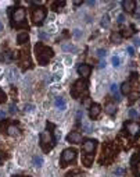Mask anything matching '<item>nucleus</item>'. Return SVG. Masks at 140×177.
<instances>
[{"instance_id": "38", "label": "nucleus", "mask_w": 140, "mask_h": 177, "mask_svg": "<svg viewBox=\"0 0 140 177\" xmlns=\"http://www.w3.org/2000/svg\"><path fill=\"white\" fill-rule=\"evenodd\" d=\"M4 114H6V113L3 112V110H0V118H3V117H4Z\"/></svg>"}, {"instance_id": "30", "label": "nucleus", "mask_w": 140, "mask_h": 177, "mask_svg": "<svg viewBox=\"0 0 140 177\" xmlns=\"http://www.w3.org/2000/svg\"><path fill=\"white\" fill-rule=\"evenodd\" d=\"M128 114H129L130 118H136V117H137V113H136V110H133V109H130Z\"/></svg>"}, {"instance_id": "26", "label": "nucleus", "mask_w": 140, "mask_h": 177, "mask_svg": "<svg viewBox=\"0 0 140 177\" xmlns=\"http://www.w3.org/2000/svg\"><path fill=\"white\" fill-rule=\"evenodd\" d=\"M124 173H125V170L122 169V167H117V169L114 170V176H115V177H121L122 174H124Z\"/></svg>"}, {"instance_id": "2", "label": "nucleus", "mask_w": 140, "mask_h": 177, "mask_svg": "<svg viewBox=\"0 0 140 177\" xmlns=\"http://www.w3.org/2000/svg\"><path fill=\"white\" fill-rule=\"evenodd\" d=\"M36 56L40 61V64L46 66L47 61L53 57V50L50 48H45V46L39 45V46H36Z\"/></svg>"}, {"instance_id": "39", "label": "nucleus", "mask_w": 140, "mask_h": 177, "mask_svg": "<svg viewBox=\"0 0 140 177\" xmlns=\"http://www.w3.org/2000/svg\"><path fill=\"white\" fill-rule=\"evenodd\" d=\"M136 113H137V116H139V117H140V106L137 107V109H136Z\"/></svg>"}, {"instance_id": "41", "label": "nucleus", "mask_w": 140, "mask_h": 177, "mask_svg": "<svg viewBox=\"0 0 140 177\" xmlns=\"http://www.w3.org/2000/svg\"><path fill=\"white\" fill-rule=\"evenodd\" d=\"M1 29H3V24L0 22V31H1Z\"/></svg>"}, {"instance_id": "9", "label": "nucleus", "mask_w": 140, "mask_h": 177, "mask_svg": "<svg viewBox=\"0 0 140 177\" xmlns=\"http://www.w3.org/2000/svg\"><path fill=\"white\" fill-rule=\"evenodd\" d=\"M67 141L69 144H79L82 141V134L78 133V131H72L67 135Z\"/></svg>"}, {"instance_id": "35", "label": "nucleus", "mask_w": 140, "mask_h": 177, "mask_svg": "<svg viewBox=\"0 0 140 177\" xmlns=\"http://www.w3.org/2000/svg\"><path fill=\"white\" fill-rule=\"evenodd\" d=\"M64 4H65L64 1H61V3H56V7H57V9H56V11H60V9H58V7H64Z\"/></svg>"}, {"instance_id": "7", "label": "nucleus", "mask_w": 140, "mask_h": 177, "mask_svg": "<svg viewBox=\"0 0 140 177\" xmlns=\"http://www.w3.org/2000/svg\"><path fill=\"white\" fill-rule=\"evenodd\" d=\"M11 18H13V22H14V24H21V22H24V20H25V10H24L22 7H17L16 11L13 13Z\"/></svg>"}, {"instance_id": "8", "label": "nucleus", "mask_w": 140, "mask_h": 177, "mask_svg": "<svg viewBox=\"0 0 140 177\" xmlns=\"http://www.w3.org/2000/svg\"><path fill=\"white\" fill-rule=\"evenodd\" d=\"M125 127H126V131H128L130 135H135V137H139L140 135V124L139 123L129 121V123L125 124Z\"/></svg>"}, {"instance_id": "19", "label": "nucleus", "mask_w": 140, "mask_h": 177, "mask_svg": "<svg viewBox=\"0 0 140 177\" xmlns=\"http://www.w3.org/2000/svg\"><path fill=\"white\" fill-rule=\"evenodd\" d=\"M33 166L35 167H42L43 166V158L40 155H35L33 156Z\"/></svg>"}, {"instance_id": "4", "label": "nucleus", "mask_w": 140, "mask_h": 177, "mask_svg": "<svg viewBox=\"0 0 140 177\" xmlns=\"http://www.w3.org/2000/svg\"><path fill=\"white\" fill-rule=\"evenodd\" d=\"M76 155H78L76 149H74V148H68V149H65L61 155V166L65 167L67 165H69L71 162H74L75 159H76Z\"/></svg>"}, {"instance_id": "33", "label": "nucleus", "mask_w": 140, "mask_h": 177, "mask_svg": "<svg viewBox=\"0 0 140 177\" xmlns=\"http://www.w3.org/2000/svg\"><path fill=\"white\" fill-rule=\"evenodd\" d=\"M128 53H129L130 56H133V54H135V49L132 48V46H128Z\"/></svg>"}, {"instance_id": "15", "label": "nucleus", "mask_w": 140, "mask_h": 177, "mask_svg": "<svg viewBox=\"0 0 140 177\" xmlns=\"http://www.w3.org/2000/svg\"><path fill=\"white\" fill-rule=\"evenodd\" d=\"M133 34H135V28L132 27V25H129V27L122 28V32H121V35H122V38H130Z\"/></svg>"}, {"instance_id": "17", "label": "nucleus", "mask_w": 140, "mask_h": 177, "mask_svg": "<svg viewBox=\"0 0 140 177\" xmlns=\"http://www.w3.org/2000/svg\"><path fill=\"white\" fill-rule=\"evenodd\" d=\"M7 134L13 135V137H16V135L20 134V128H18L17 126H14V124H11V126H8V127H7Z\"/></svg>"}, {"instance_id": "14", "label": "nucleus", "mask_w": 140, "mask_h": 177, "mask_svg": "<svg viewBox=\"0 0 140 177\" xmlns=\"http://www.w3.org/2000/svg\"><path fill=\"white\" fill-rule=\"evenodd\" d=\"M104 110H105V113H107V114H110V116H114L118 109H117V106H115V103L108 102L105 106H104Z\"/></svg>"}, {"instance_id": "12", "label": "nucleus", "mask_w": 140, "mask_h": 177, "mask_svg": "<svg viewBox=\"0 0 140 177\" xmlns=\"http://www.w3.org/2000/svg\"><path fill=\"white\" fill-rule=\"evenodd\" d=\"M122 7L126 13H133L136 9V3L132 0H125V1H122Z\"/></svg>"}, {"instance_id": "6", "label": "nucleus", "mask_w": 140, "mask_h": 177, "mask_svg": "<svg viewBox=\"0 0 140 177\" xmlns=\"http://www.w3.org/2000/svg\"><path fill=\"white\" fill-rule=\"evenodd\" d=\"M32 17H33V22H35L36 25H40V24H43V20L46 18V10H45L43 7H36V9L33 10Z\"/></svg>"}, {"instance_id": "29", "label": "nucleus", "mask_w": 140, "mask_h": 177, "mask_svg": "<svg viewBox=\"0 0 140 177\" xmlns=\"http://www.w3.org/2000/svg\"><path fill=\"white\" fill-rule=\"evenodd\" d=\"M76 174H81V172H79V170H75V172H69V173H67V177H79V176H76Z\"/></svg>"}, {"instance_id": "1", "label": "nucleus", "mask_w": 140, "mask_h": 177, "mask_svg": "<svg viewBox=\"0 0 140 177\" xmlns=\"http://www.w3.org/2000/svg\"><path fill=\"white\" fill-rule=\"evenodd\" d=\"M97 148V141L96 140H86L83 142L82 151L85 152V165L90 166V162L93 159V153Z\"/></svg>"}, {"instance_id": "34", "label": "nucleus", "mask_w": 140, "mask_h": 177, "mask_svg": "<svg viewBox=\"0 0 140 177\" xmlns=\"http://www.w3.org/2000/svg\"><path fill=\"white\" fill-rule=\"evenodd\" d=\"M74 35H75V38H81V35H82V34H81V29H75V31H74Z\"/></svg>"}, {"instance_id": "31", "label": "nucleus", "mask_w": 140, "mask_h": 177, "mask_svg": "<svg viewBox=\"0 0 140 177\" xmlns=\"http://www.w3.org/2000/svg\"><path fill=\"white\" fill-rule=\"evenodd\" d=\"M117 21L119 22V24H124V22H125V16H124V14H119V16H118V20H117Z\"/></svg>"}, {"instance_id": "32", "label": "nucleus", "mask_w": 140, "mask_h": 177, "mask_svg": "<svg viewBox=\"0 0 140 177\" xmlns=\"http://www.w3.org/2000/svg\"><path fill=\"white\" fill-rule=\"evenodd\" d=\"M10 113H11V114L17 113V106H16V105H10Z\"/></svg>"}, {"instance_id": "40", "label": "nucleus", "mask_w": 140, "mask_h": 177, "mask_svg": "<svg viewBox=\"0 0 140 177\" xmlns=\"http://www.w3.org/2000/svg\"><path fill=\"white\" fill-rule=\"evenodd\" d=\"M88 6H94V1H88Z\"/></svg>"}, {"instance_id": "28", "label": "nucleus", "mask_w": 140, "mask_h": 177, "mask_svg": "<svg viewBox=\"0 0 140 177\" xmlns=\"http://www.w3.org/2000/svg\"><path fill=\"white\" fill-rule=\"evenodd\" d=\"M105 54H107V50H105V49H99V50H97V56H99V57H104Z\"/></svg>"}, {"instance_id": "18", "label": "nucleus", "mask_w": 140, "mask_h": 177, "mask_svg": "<svg viewBox=\"0 0 140 177\" xmlns=\"http://www.w3.org/2000/svg\"><path fill=\"white\" fill-rule=\"evenodd\" d=\"M132 159H137V163H133L132 166H133V169H135V173L137 174V176H140V152L137 153V155H135Z\"/></svg>"}, {"instance_id": "21", "label": "nucleus", "mask_w": 140, "mask_h": 177, "mask_svg": "<svg viewBox=\"0 0 140 177\" xmlns=\"http://www.w3.org/2000/svg\"><path fill=\"white\" fill-rule=\"evenodd\" d=\"M62 50L64 52H76V48L74 45H71V43H64L62 45Z\"/></svg>"}, {"instance_id": "11", "label": "nucleus", "mask_w": 140, "mask_h": 177, "mask_svg": "<svg viewBox=\"0 0 140 177\" xmlns=\"http://www.w3.org/2000/svg\"><path fill=\"white\" fill-rule=\"evenodd\" d=\"M100 112H101V107H100V105H97V103H93V105L90 106V110H89V116H90V118H96V117H99Z\"/></svg>"}, {"instance_id": "24", "label": "nucleus", "mask_w": 140, "mask_h": 177, "mask_svg": "<svg viewBox=\"0 0 140 177\" xmlns=\"http://www.w3.org/2000/svg\"><path fill=\"white\" fill-rule=\"evenodd\" d=\"M101 27H104V28H108L110 27V18H108V16H104L103 17V20H101Z\"/></svg>"}, {"instance_id": "16", "label": "nucleus", "mask_w": 140, "mask_h": 177, "mask_svg": "<svg viewBox=\"0 0 140 177\" xmlns=\"http://www.w3.org/2000/svg\"><path fill=\"white\" fill-rule=\"evenodd\" d=\"M121 92H122L124 95H129L130 92H132V85H130L129 81H125L124 84L121 85Z\"/></svg>"}, {"instance_id": "36", "label": "nucleus", "mask_w": 140, "mask_h": 177, "mask_svg": "<svg viewBox=\"0 0 140 177\" xmlns=\"http://www.w3.org/2000/svg\"><path fill=\"white\" fill-rule=\"evenodd\" d=\"M103 67H105V61H103V60H101V61L99 63V69H103Z\"/></svg>"}, {"instance_id": "37", "label": "nucleus", "mask_w": 140, "mask_h": 177, "mask_svg": "<svg viewBox=\"0 0 140 177\" xmlns=\"http://www.w3.org/2000/svg\"><path fill=\"white\" fill-rule=\"evenodd\" d=\"M39 36H40L42 39H45V38H47V35L45 32H39Z\"/></svg>"}, {"instance_id": "3", "label": "nucleus", "mask_w": 140, "mask_h": 177, "mask_svg": "<svg viewBox=\"0 0 140 177\" xmlns=\"http://www.w3.org/2000/svg\"><path fill=\"white\" fill-rule=\"evenodd\" d=\"M40 142H42L43 149L47 152V151H50L53 146H54V144H56V138H53L52 137V133L43 131V133H40Z\"/></svg>"}, {"instance_id": "20", "label": "nucleus", "mask_w": 140, "mask_h": 177, "mask_svg": "<svg viewBox=\"0 0 140 177\" xmlns=\"http://www.w3.org/2000/svg\"><path fill=\"white\" fill-rule=\"evenodd\" d=\"M111 42L121 43V42H122V35H121L119 32H112V34H111Z\"/></svg>"}, {"instance_id": "22", "label": "nucleus", "mask_w": 140, "mask_h": 177, "mask_svg": "<svg viewBox=\"0 0 140 177\" xmlns=\"http://www.w3.org/2000/svg\"><path fill=\"white\" fill-rule=\"evenodd\" d=\"M110 89H111V92H112V93L115 95V98H117V101H119L121 98H119V93H118V85H117V84H112Z\"/></svg>"}, {"instance_id": "5", "label": "nucleus", "mask_w": 140, "mask_h": 177, "mask_svg": "<svg viewBox=\"0 0 140 177\" xmlns=\"http://www.w3.org/2000/svg\"><path fill=\"white\" fill-rule=\"evenodd\" d=\"M86 91H88V84H86L85 81L79 80V81H76V82L74 84L71 93L74 95V98L79 99V98H82L83 93H86Z\"/></svg>"}, {"instance_id": "27", "label": "nucleus", "mask_w": 140, "mask_h": 177, "mask_svg": "<svg viewBox=\"0 0 140 177\" xmlns=\"http://www.w3.org/2000/svg\"><path fill=\"white\" fill-rule=\"evenodd\" d=\"M25 41H28V35H26V34H21L20 36H18V42H20V43H24Z\"/></svg>"}, {"instance_id": "25", "label": "nucleus", "mask_w": 140, "mask_h": 177, "mask_svg": "<svg viewBox=\"0 0 140 177\" xmlns=\"http://www.w3.org/2000/svg\"><path fill=\"white\" fill-rule=\"evenodd\" d=\"M35 110V106L32 105V103H28V105H25V107H24V112L25 113H32Z\"/></svg>"}, {"instance_id": "13", "label": "nucleus", "mask_w": 140, "mask_h": 177, "mask_svg": "<svg viewBox=\"0 0 140 177\" xmlns=\"http://www.w3.org/2000/svg\"><path fill=\"white\" fill-rule=\"evenodd\" d=\"M54 106L60 109V110H65L67 109V102H65V99L61 96H57L54 99Z\"/></svg>"}, {"instance_id": "23", "label": "nucleus", "mask_w": 140, "mask_h": 177, "mask_svg": "<svg viewBox=\"0 0 140 177\" xmlns=\"http://www.w3.org/2000/svg\"><path fill=\"white\" fill-rule=\"evenodd\" d=\"M111 63H112V66H114V67H119V66H121V59L118 57V56H112Z\"/></svg>"}, {"instance_id": "10", "label": "nucleus", "mask_w": 140, "mask_h": 177, "mask_svg": "<svg viewBox=\"0 0 140 177\" xmlns=\"http://www.w3.org/2000/svg\"><path fill=\"white\" fill-rule=\"evenodd\" d=\"M90 71H92V69H90L89 64L82 63V64L78 66V73H79V75H82L83 78H88L89 75H90Z\"/></svg>"}]
</instances>
